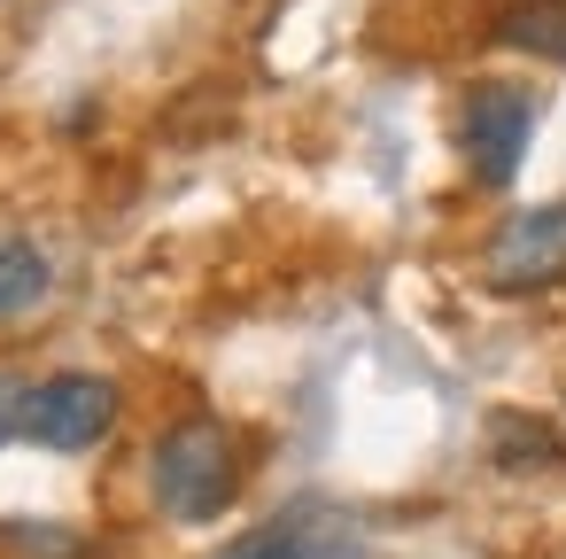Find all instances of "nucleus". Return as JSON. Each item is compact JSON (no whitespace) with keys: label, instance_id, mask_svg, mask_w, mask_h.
Wrapping results in <instances>:
<instances>
[{"label":"nucleus","instance_id":"nucleus-6","mask_svg":"<svg viewBox=\"0 0 566 559\" xmlns=\"http://www.w3.org/2000/svg\"><path fill=\"white\" fill-rule=\"evenodd\" d=\"M496 40L520 48V55H551V63H566V0H535V9H512V17L496 24Z\"/></svg>","mask_w":566,"mask_h":559},{"label":"nucleus","instance_id":"nucleus-8","mask_svg":"<svg viewBox=\"0 0 566 559\" xmlns=\"http://www.w3.org/2000/svg\"><path fill=\"white\" fill-rule=\"evenodd\" d=\"M520 458H558V435L520 420V412H504L496 420V466H520Z\"/></svg>","mask_w":566,"mask_h":559},{"label":"nucleus","instance_id":"nucleus-4","mask_svg":"<svg viewBox=\"0 0 566 559\" xmlns=\"http://www.w3.org/2000/svg\"><path fill=\"white\" fill-rule=\"evenodd\" d=\"M481 280L496 296H543L566 280V203H543V210H520L496 226L489 257H481Z\"/></svg>","mask_w":566,"mask_h":559},{"label":"nucleus","instance_id":"nucleus-7","mask_svg":"<svg viewBox=\"0 0 566 559\" xmlns=\"http://www.w3.org/2000/svg\"><path fill=\"white\" fill-rule=\"evenodd\" d=\"M48 296V257L32 241H0V319H17Z\"/></svg>","mask_w":566,"mask_h":559},{"label":"nucleus","instance_id":"nucleus-5","mask_svg":"<svg viewBox=\"0 0 566 559\" xmlns=\"http://www.w3.org/2000/svg\"><path fill=\"white\" fill-rule=\"evenodd\" d=\"M357 551H365V528L342 505H287L249 536H233L218 559H357Z\"/></svg>","mask_w":566,"mask_h":559},{"label":"nucleus","instance_id":"nucleus-3","mask_svg":"<svg viewBox=\"0 0 566 559\" xmlns=\"http://www.w3.org/2000/svg\"><path fill=\"white\" fill-rule=\"evenodd\" d=\"M117 427V381L102 373H48L40 389L17 396V435L40 451H94Z\"/></svg>","mask_w":566,"mask_h":559},{"label":"nucleus","instance_id":"nucleus-10","mask_svg":"<svg viewBox=\"0 0 566 559\" xmlns=\"http://www.w3.org/2000/svg\"><path fill=\"white\" fill-rule=\"evenodd\" d=\"M9 435H17V396L0 389V443H9Z\"/></svg>","mask_w":566,"mask_h":559},{"label":"nucleus","instance_id":"nucleus-2","mask_svg":"<svg viewBox=\"0 0 566 559\" xmlns=\"http://www.w3.org/2000/svg\"><path fill=\"white\" fill-rule=\"evenodd\" d=\"M527 141H535V94L527 86H473L458 102V156L481 187H512V172L527 164Z\"/></svg>","mask_w":566,"mask_h":559},{"label":"nucleus","instance_id":"nucleus-1","mask_svg":"<svg viewBox=\"0 0 566 559\" xmlns=\"http://www.w3.org/2000/svg\"><path fill=\"white\" fill-rule=\"evenodd\" d=\"M148 489H156V505H164L171 520H187V528L218 520V513L241 497V451H233V435H226L218 420H179V427H164V443L148 451Z\"/></svg>","mask_w":566,"mask_h":559},{"label":"nucleus","instance_id":"nucleus-9","mask_svg":"<svg viewBox=\"0 0 566 559\" xmlns=\"http://www.w3.org/2000/svg\"><path fill=\"white\" fill-rule=\"evenodd\" d=\"M0 544L40 551V559H78V536L71 528H40V520H0Z\"/></svg>","mask_w":566,"mask_h":559}]
</instances>
